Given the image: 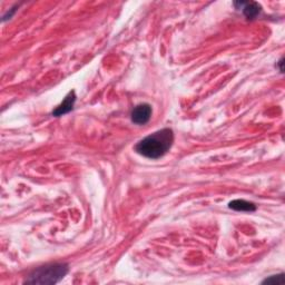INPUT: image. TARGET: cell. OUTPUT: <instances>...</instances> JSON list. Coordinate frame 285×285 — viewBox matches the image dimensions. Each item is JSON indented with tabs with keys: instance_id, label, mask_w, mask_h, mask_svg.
<instances>
[{
	"instance_id": "obj_1",
	"label": "cell",
	"mask_w": 285,
	"mask_h": 285,
	"mask_svg": "<svg viewBox=\"0 0 285 285\" xmlns=\"http://www.w3.org/2000/svg\"><path fill=\"white\" fill-rule=\"evenodd\" d=\"M174 143V133L171 129H163L139 142L135 150L144 157L150 160H157L164 156L171 149Z\"/></svg>"
},
{
	"instance_id": "obj_2",
	"label": "cell",
	"mask_w": 285,
	"mask_h": 285,
	"mask_svg": "<svg viewBox=\"0 0 285 285\" xmlns=\"http://www.w3.org/2000/svg\"><path fill=\"white\" fill-rule=\"evenodd\" d=\"M68 273V265L56 263L39 267L35 270L26 280L29 284H56L62 280Z\"/></svg>"
},
{
	"instance_id": "obj_3",
	"label": "cell",
	"mask_w": 285,
	"mask_h": 285,
	"mask_svg": "<svg viewBox=\"0 0 285 285\" xmlns=\"http://www.w3.org/2000/svg\"><path fill=\"white\" fill-rule=\"evenodd\" d=\"M150 116H152V106L150 105H137L132 112V121L137 125H145L149 121Z\"/></svg>"
},
{
	"instance_id": "obj_4",
	"label": "cell",
	"mask_w": 285,
	"mask_h": 285,
	"mask_svg": "<svg viewBox=\"0 0 285 285\" xmlns=\"http://www.w3.org/2000/svg\"><path fill=\"white\" fill-rule=\"evenodd\" d=\"M76 102V94L75 91L72 90L68 92V95L65 97V100L61 102L60 105H58L56 109L52 112V116H56V117H59L65 114H68L69 112H72L74 109V105Z\"/></svg>"
},
{
	"instance_id": "obj_5",
	"label": "cell",
	"mask_w": 285,
	"mask_h": 285,
	"mask_svg": "<svg viewBox=\"0 0 285 285\" xmlns=\"http://www.w3.org/2000/svg\"><path fill=\"white\" fill-rule=\"evenodd\" d=\"M234 6L236 9H242L244 16L246 17L247 19H254L260 15L262 7L258 3H244V2H238L234 3Z\"/></svg>"
},
{
	"instance_id": "obj_6",
	"label": "cell",
	"mask_w": 285,
	"mask_h": 285,
	"mask_svg": "<svg viewBox=\"0 0 285 285\" xmlns=\"http://www.w3.org/2000/svg\"><path fill=\"white\" fill-rule=\"evenodd\" d=\"M229 207L237 212H254L257 211V205L252 202H247L245 200H234L230 202Z\"/></svg>"
},
{
	"instance_id": "obj_7",
	"label": "cell",
	"mask_w": 285,
	"mask_h": 285,
	"mask_svg": "<svg viewBox=\"0 0 285 285\" xmlns=\"http://www.w3.org/2000/svg\"><path fill=\"white\" fill-rule=\"evenodd\" d=\"M285 283V277L284 274H277V275H272L270 277L265 278L263 281V284H272V285H281Z\"/></svg>"
},
{
	"instance_id": "obj_8",
	"label": "cell",
	"mask_w": 285,
	"mask_h": 285,
	"mask_svg": "<svg viewBox=\"0 0 285 285\" xmlns=\"http://www.w3.org/2000/svg\"><path fill=\"white\" fill-rule=\"evenodd\" d=\"M283 60H284L283 58H281L280 61H278V64H277V67H278V69H280L281 73H283V71H284V69H283Z\"/></svg>"
}]
</instances>
